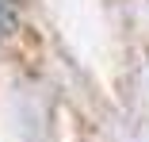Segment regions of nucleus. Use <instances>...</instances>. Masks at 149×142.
Instances as JSON below:
<instances>
[{
	"instance_id": "f257e3e1",
	"label": "nucleus",
	"mask_w": 149,
	"mask_h": 142,
	"mask_svg": "<svg viewBox=\"0 0 149 142\" xmlns=\"http://www.w3.org/2000/svg\"><path fill=\"white\" fill-rule=\"evenodd\" d=\"M19 23V0H0V39H8Z\"/></svg>"
}]
</instances>
